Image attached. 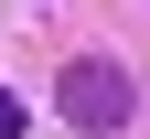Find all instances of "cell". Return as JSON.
Wrapping results in <instances>:
<instances>
[{
  "instance_id": "2",
  "label": "cell",
  "mask_w": 150,
  "mask_h": 139,
  "mask_svg": "<svg viewBox=\"0 0 150 139\" xmlns=\"http://www.w3.org/2000/svg\"><path fill=\"white\" fill-rule=\"evenodd\" d=\"M0 139H22V96H11V86H0Z\"/></svg>"
},
{
  "instance_id": "1",
  "label": "cell",
  "mask_w": 150,
  "mask_h": 139,
  "mask_svg": "<svg viewBox=\"0 0 150 139\" xmlns=\"http://www.w3.org/2000/svg\"><path fill=\"white\" fill-rule=\"evenodd\" d=\"M54 107H64V118H75L86 139H107V128H129V107H139V96H129V75L107 64V54H86V64H64Z\"/></svg>"
}]
</instances>
